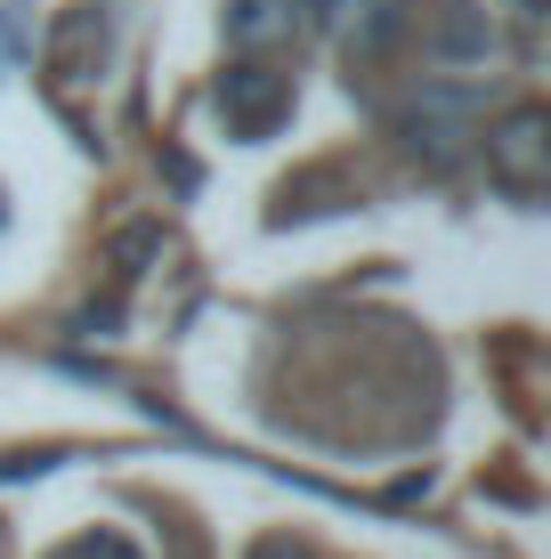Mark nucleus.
Masks as SVG:
<instances>
[{"instance_id": "f257e3e1", "label": "nucleus", "mask_w": 551, "mask_h": 559, "mask_svg": "<svg viewBox=\"0 0 551 559\" xmlns=\"http://www.w3.org/2000/svg\"><path fill=\"white\" fill-rule=\"evenodd\" d=\"M479 146H487V179H495L511 203H536L543 187H551V106L519 98L511 114L487 122Z\"/></svg>"}, {"instance_id": "f03ea898", "label": "nucleus", "mask_w": 551, "mask_h": 559, "mask_svg": "<svg viewBox=\"0 0 551 559\" xmlns=\"http://www.w3.org/2000/svg\"><path fill=\"white\" fill-rule=\"evenodd\" d=\"M212 106H219L227 139L260 146V139H276V130L292 122V73H276L268 57H236L212 82Z\"/></svg>"}, {"instance_id": "7ed1b4c3", "label": "nucleus", "mask_w": 551, "mask_h": 559, "mask_svg": "<svg viewBox=\"0 0 551 559\" xmlns=\"http://www.w3.org/2000/svg\"><path fill=\"white\" fill-rule=\"evenodd\" d=\"M106 49H113V16H106V0H73V9H57V25H49V82L57 90H82V82H98V66H106Z\"/></svg>"}, {"instance_id": "20e7f679", "label": "nucleus", "mask_w": 551, "mask_h": 559, "mask_svg": "<svg viewBox=\"0 0 551 559\" xmlns=\"http://www.w3.org/2000/svg\"><path fill=\"white\" fill-rule=\"evenodd\" d=\"M470 98L463 90H422L406 114H397V146L414 154V163H430V170H446V163H463V146H470V130L454 122Z\"/></svg>"}, {"instance_id": "39448f33", "label": "nucleus", "mask_w": 551, "mask_h": 559, "mask_svg": "<svg viewBox=\"0 0 551 559\" xmlns=\"http://www.w3.org/2000/svg\"><path fill=\"white\" fill-rule=\"evenodd\" d=\"M292 33H300L292 0H227V49L236 57H276L292 49Z\"/></svg>"}, {"instance_id": "423d86ee", "label": "nucleus", "mask_w": 551, "mask_h": 559, "mask_svg": "<svg viewBox=\"0 0 551 559\" xmlns=\"http://www.w3.org/2000/svg\"><path fill=\"white\" fill-rule=\"evenodd\" d=\"M106 252H113V276H122V284H139V276H146V260H163V227H155V219L113 227V236H106Z\"/></svg>"}, {"instance_id": "0eeeda50", "label": "nucleus", "mask_w": 551, "mask_h": 559, "mask_svg": "<svg viewBox=\"0 0 551 559\" xmlns=\"http://www.w3.org/2000/svg\"><path fill=\"white\" fill-rule=\"evenodd\" d=\"M49 559H146V551L130 544L122 527H82V535H65V544H57Z\"/></svg>"}, {"instance_id": "6e6552de", "label": "nucleus", "mask_w": 551, "mask_h": 559, "mask_svg": "<svg viewBox=\"0 0 551 559\" xmlns=\"http://www.w3.org/2000/svg\"><path fill=\"white\" fill-rule=\"evenodd\" d=\"M25 49H33V16H25V0H0V66H16Z\"/></svg>"}, {"instance_id": "1a4fd4ad", "label": "nucleus", "mask_w": 551, "mask_h": 559, "mask_svg": "<svg viewBox=\"0 0 551 559\" xmlns=\"http://www.w3.org/2000/svg\"><path fill=\"white\" fill-rule=\"evenodd\" d=\"M340 9H349V0H292L300 33H325V25H340Z\"/></svg>"}, {"instance_id": "9d476101", "label": "nucleus", "mask_w": 551, "mask_h": 559, "mask_svg": "<svg viewBox=\"0 0 551 559\" xmlns=\"http://www.w3.org/2000/svg\"><path fill=\"white\" fill-rule=\"evenodd\" d=\"M243 559H316V551L300 544V535H260V544L243 551Z\"/></svg>"}, {"instance_id": "9b49d317", "label": "nucleus", "mask_w": 551, "mask_h": 559, "mask_svg": "<svg viewBox=\"0 0 551 559\" xmlns=\"http://www.w3.org/2000/svg\"><path fill=\"white\" fill-rule=\"evenodd\" d=\"M511 9H519V16H551V0H511Z\"/></svg>"}]
</instances>
